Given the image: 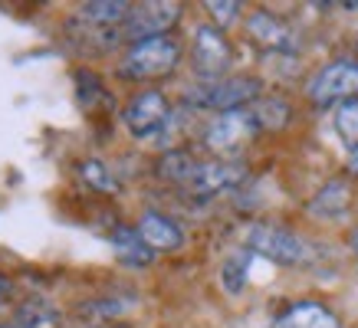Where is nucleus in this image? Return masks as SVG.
<instances>
[{"instance_id": "nucleus-15", "label": "nucleus", "mask_w": 358, "mask_h": 328, "mask_svg": "<svg viewBox=\"0 0 358 328\" xmlns=\"http://www.w3.org/2000/svg\"><path fill=\"white\" fill-rule=\"evenodd\" d=\"M348 204V191L342 184H329L319 191V197L313 200V214L315 217H336V214H342Z\"/></svg>"}, {"instance_id": "nucleus-14", "label": "nucleus", "mask_w": 358, "mask_h": 328, "mask_svg": "<svg viewBox=\"0 0 358 328\" xmlns=\"http://www.w3.org/2000/svg\"><path fill=\"white\" fill-rule=\"evenodd\" d=\"M129 13H131V3H125V0H96V3H86V7H83V17L92 23H102V27L125 23Z\"/></svg>"}, {"instance_id": "nucleus-20", "label": "nucleus", "mask_w": 358, "mask_h": 328, "mask_svg": "<svg viewBox=\"0 0 358 328\" xmlns=\"http://www.w3.org/2000/svg\"><path fill=\"white\" fill-rule=\"evenodd\" d=\"M207 13L214 17V27H230V23L237 20L240 3H234V0H210V3H207Z\"/></svg>"}, {"instance_id": "nucleus-10", "label": "nucleus", "mask_w": 358, "mask_h": 328, "mask_svg": "<svg viewBox=\"0 0 358 328\" xmlns=\"http://www.w3.org/2000/svg\"><path fill=\"white\" fill-rule=\"evenodd\" d=\"M247 30H250V36H253V40H257L260 46H266V50H276V53H289V50L296 46L293 30H289V27H286L280 17H273V13H266V10L250 13Z\"/></svg>"}, {"instance_id": "nucleus-23", "label": "nucleus", "mask_w": 358, "mask_h": 328, "mask_svg": "<svg viewBox=\"0 0 358 328\" xmlns=\"http://www.w3.org/2000/svg\"><path fill=\"white\" fill-rule=\"evenodd\" d=\"M0 328H27V325H17V322H13V325H0Z\"/></svg>"}, {"instance_id": "nucleus-7", "label": "nucleus", "mask_w": 358, "mask_h": 328, "mask_svg": "<svg viewBox=\"0 0 358 328\" xmlns=\"http://www.w3.org/2000/svg\"><path fill=\"white\" fill-rule=\"evenodd\" d=\"M181 17V7L178 3H138L131 7L129 20L122 23V33L141 43V40H155V36H168L174 23Z\"/></svg>"}, {"instance_id": "nucleus-6", "label": "nucleus", "mask_w": 358, "mask_h": 328, "mask_svg": "<svg viewBox=\"0 0 358 328\" xmlns=\"http://www.w3.org/2000/svg\"><path fill=\"white\" fill-rule=\"evenodd\" d=\"M171 119V102L162 96V92H138V96L131 98L129 105H125V125L135 138H152L158 131L168 125Z\"/></svg>"}, {"instance_id": "nucleus-22", "label": "nucleus", "mask_w": 358, "mask_h": 328, "mask_svg": "<svg viewBox=\"0 0 358 328\" xmlns=\"http://www.w3.org/2000/svg\"><path fill=\"white\" fill-rule=\"evenodd\" d=\"M3 289H7V279H0V295H3Z\"/></svg>"}, {"instance_id": "nucleus-9", "label": "nucleus", "mask_w": 358, "mask_h": 328, "mask_svg": "<svg viewBox=\"0 0 358 328\" xmlns=\"http://www.w3.org/2000/svg\"><path fill=\"white\" fill-rule=\"evenodd\" d=\"M194 66L204 76H220L230 66V43L224 40L220 27L204 23L194 33Z\"/></svg>"}, {"instance_id": "nucleus-19", "label": "nucleus", "mask_w": 358, "mask_h": 328, "mask_svg": "<svg viewBox=\"0 0 358 328\" xmlns=\"http://www.w3.org/2000/svg\"><path fill=\"white\" fill-rule=\"evenodd\" d=\"M243 283H247V256H230L224 266V285L230 292H240Z\"/></svg>"}, {"instance_id": "nucleus-13", "label": "nucleus", "mask_w": 358, "mask_h": 328, "mask_svg": "<svg viewBox=\"0 0 358 328\" xmlns=\"http://www.w3.org/2000/svg\"><path fill=\"white\" fill-rule=\"evenodd\" d=\"M109 240H112V250H115V256H119L122 266L145 269V266L155 260V250L145 240H141L135 227H115Z\"/></svg>"}, {"instance_id": "nucleus-1", "label": "nucleus", "mask_w": 358, "mask_h": 328, "mask_svg": "<svg viewBox=\"0 0 358 328\" xmlns=\"http://www.w3.org/2000/svg\"><path fill=\"white\" fill-rule=\"evenodd\" d=\"M181 63V43L174 36H155L131 43V50L122 59V76L129 79H158L174 73V66Z\"/></svg>"}, {"instance_id": "nucleus-5", "label": "nucleus", "mask_w": 358, "mask_h": 328, "mask_svg": "<svg viewBox=\"0 0 358 328\" xmlns=\"http://www.w3.org/2000/svg\"><path fill=\"white\" fill-rule=\"evenodd\" d=\"M260 96V82L257 79H217V82H207L204 89L191 92L201 109H217V112H234V109H243L247 102Z\"/></svg>"}, {"instance_id": "nucleus-17", "label": "nucleus", "mask_w": 358, "mask_h": 328, "mask_svg": "<svg viewBox=\"0 0 358 328\" xmlns=\"http://www.w3.org/2000/svg\"><path fill=\"white\" fill-rule=\"evenodd\" d=\"M336 131L342 135V142L355 151L358 148V98L345 102V105H338L336 112Z\"/></svg>"}, {"instance_id": "nucleus-3", "label": "nucleus", "mask_w": 358, "mask_h": 328, "mask_svg": "<svg viewBox=\"0 0 358 328\" xmlns=\"http://www.w3.org/2000/svg\"><path fill=\"white\" fill-rule=\"evenodd\" d=\"M309 98L315 105H345L358 98V59H336L322 66L309 82Z\"/></svg>"}, {"instance_id": "nucleus-4", "label": "nucleus", "mask_w": 358, "mask_h": 328, "mask_svg": "<svg viewBox=\"0 0 358 328\" xmlns=\"http://www.w3.org/2000/svg\"><path fill=\"white\" fill-rule=\"evenodd\" d=\"M260 131L253 109H234V112H217L214 119L207 121L204 128V142L214 151H234L243 142H250L253 135Z\"/></svg>"}, {"instance_id": "nucleus-8", "label": "nucleus", "mask_w": 358, "mask_h": 328, "mask_svg": "<svg viewBox=\"0 0 358 328\" xmlns=\"http://www.w3.org/2000/svg\"><path fill=\"white\" fill-rule=\"evenodd\" d=\"M243 177H247V167L237 161H197L185 184L194 194H220V191L237 187Z\"/></svg>"}, {"instance_id": "nucleus-21", "label": "nucleus", "mask_w": 358, "mask_h": 328, "mask_svg": "<svg viewBox=\"0 0 358 328\" xmlns=\"http://www.w3.org/2000/svg\"><path fill=\"white\" fill-rule=\"evenodd\" d=\"M352 246H355V256H358V230L352 233Z\"/></svg>"}, {"instance_id": "nucleus-18", "label": "nucleus", "mask_w": 358, "mask_h": 328, "mask_svg": "<svg viewBox=\"0 0 358 328\" xmlns=\"http://www.w3.org/2000/svg\"><path fill=\"white\" fill-rule=\"evenodd\" d=\"M79 174H83V181H86L89 187H96L102 194H112V191H115V177L109 174V167L99 161V158H86V161L79 164Z\"/></svg>"}, {"instance_id": "nucleus-2", "label": "nucleus", "mask_w": 358, "mask_h": 328, "mask_svg": "<svg viewBox=\"0 0 358 328\" xmlns=\"http://www.w3.org/2000/svg\"><path fill=\"white\" fill-rule=\"evenodd\" d=\"M243 246L273 262H280V266H296L309 253L303 237H296L293 230L276 227V223H250L243 230Z\"/></svg>"}, {"instance_id": "nucleus-12", "label": "nucleus", "mask_w": 358, "mask_h": 328, "mask_svg": "<svg viewBox=\"0 0 358 328\" xmlns=\"http://www.w3.org/2000/svg\"><path fill=\"white\" fill-rule=\"evenodd\" d=\"M273 328H342V322L319 302H296L273 322Z\"/></svg>"}, {"instance_id": "nucleus-16", "label": "nucleus", "mask_w": 358, "mask_h": 328, "mask_svg": "<svg viewBox=\"0 0 358 328\" xmlns=\"http://www.w3.org/2000/svg\"><path fill=\"white\" fill-rule=\"evenodd\" d=\"M253 119H257V125L266 131H276L286 125V119H289V109H286V102L282 98H266V102H257L253 105Z\"/></svg>"}, {"instance_id": "nucleus-11", "label": "nucleus", "mask_w": 358, "mask_h": 328, "mask_svg": "<svg viewBox=\"0 0 358 328\" xmlns=\"http://www.w3.org/2000/svg\"><path fill=\"white\" fill-rule=\"evenodd\" d=\"M138 237L148 246H152L155 253L158 250H178L181 243H185V233H181V227L174 223V220H168L164 214H158V210H148V214H141L138 220Z\"/></svg>"}]
</instances>
